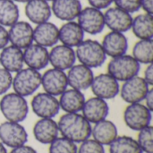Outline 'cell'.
I'll return each instance as SVG.
<instances>
[{"instance_id":"obj_1","label":"cell","mask_w":153,"mask_h":153,"mask_svg":"<svg viewBox=\"0 0 153 153\" xmlns=\"http://www.w3.org/2000/svg\"><path fill=\"white\" fill-rule=\"evenodd\" d=\"M57 126L63 137L75 143H82L91 135V123L82 115L78 113H66L63 115L57 123Z\"/></svg>"},{"instance_id":"obj_2","label":"cell","mask_w":153,"mask_h":153,"mask_svg":"<svg viewBox=\"0 0 153 153\" xmlns=\"http://www.w3.org/2000/svg\"><path fill=\"white\" fill-rule=\"evenodd\" d=\"M0 110L7 121L21 123L27 117L29 107L24 97L15 92H11L1 99Z\"/></svg>"},{"instance_id":"obj_3","label":"cell","mask_w":153,"mask_h":153,"mask_svg":"<svg viewBox=\"0 0 153 153\" xmlns=\"http://www.w3.org/2000/svg\"><path fill=\"white\" fill-rule=\"evenodd\" d=\"M76 48V58L79 59L81 64L90 68L101 66L107 59V55L102 45L97 40H82Z\"/></svg>"},{"instance_id":"obj_4","label":"cell","mask_w":153,"mask_h":153,"mask_svg":"<svg viewBox=\"0 0 153 153\" xmlns=\"http://www.w3.org/2000/svg\"><path fill=\"white\" fill-rule=\"evenodd\" d=\"M141 65L133 56L122 55L112 57L108 65V74L118 82H125L134 76L138 75Z\"/></svg>"},{"instance_id":"obj_5","label":"cell","mask_w":153,"mask_h":153,"mask_svg":"<svg viewBox=\"0 0 153 153\" xmlns=\"http://www.w3.org/2000/svg\"><path fill=\"white\" fill-rule=\"evenodd\" d=\"M41 85V74L31 68H22L13 77L12 86L15 93L28 97L33 94Z\"/></svg>"},{"instance_id":"obj_6","label":"cell","mask_w":153,"mask_h":153,"mask_svg":"<svg viewBox=\"0 0 153 153\" xmlns=\"http://www.w3.org/2000/svg\"><path fill=\"white\" fill-rule=\"evenodd\" d=\"M124 120L130 129L140 131L151 126L152 111L140 102L129 104L124 112Z\"/></svg>"},{"instance_id":"obj_7","label":"cell","mask_w":153,"mask_h":153,"mask_svg":"<svg viewBox=\"0 0 153 153\" xmlns=\"http://www.w3.org/2000/svg\"><path fill=\"white\" fill-rule=\"evenodd\" d=\"M149 86L150 85L143 77L136 75L125 81L119 92L121 98L126 103H139L144 100V98L150 90Z\"/></svg>"},{"instance_id":"obj_8","label":"cell","mask_w":153,"mask_h":153,"mask_svg":"<svg viewBox=\"0 0 153 153\" xmlns=\"http://www.w3.org/2000/svg\"><path fill=\"white\" fill-rule=\"evenodd\" d=\"M0 141L4 145L15 148L27 143L28 134L20 123L6 121L0 125Z\"/></svg>"},{"instance_id":"obj_9","label":"cell","mask_w":153,"mask_h":153,"mask_svg":"<svg viewBox=\"0 0 153 153\" xmlns=\"http://www.w3.org/2000/svg\"><path fill=\"white\" fill-rule=\"evenodd\" d=\"M78 24L84 32L91 35L100 33L105 28L104 13L97 8L92 6L82 9L78 17Z\"/></svg>"},{"instance_id":"obj_10","label":"cell","mask_w":153,"mask_h":153,"mask_svg":"<svg viewBox=\"0 0 153 153\" xmlns=\"http://www.w3.org/2000/svg\"><path fill=\"white\" fill-rule=\"evenodd\" d=\"M33 113L40 118H53L60 110L58 100L47 92L36 94L31 100Z\"/></svg>"},{"instance_id":"obj_11","label":"cell","mask_w":153,"mask_h":153,"mask_svg":"<svg viewBox=\"0 0 153 153\" xmlns=\"http://www.w3.org/2000/svg\"><path fill=\"white\" fill-rule=\"evenodd\" d=\"M91 88L96 97L105 100L116 98L120 91L118 81L108 74H100L94 76Z\"/></svg>"},{"instance_id":"obj_12","label":"cell","mask_w":153,"mask_h":153,"mask_svg":"<svg viewBox=\"0 0 153 153\" xmlns=\"http://www.w3.org/2000/svg\"><path fill=\"white\" fill-rule=\"evenodd\" d=\"M41 85L45 92L55 97L59 96L68 86L66 74L56 68L48 69L41 75Z\"/></svg>"},{"instance_id":"obj_13","label":"cell","mask_w":153,"mask_h":153,"mask_svg":"<svg viewBox=\"0 0 153 153\" xmlns=\"http://www.w3.org/2000/svg\"><path fill=\"white\" fill-rule=\"evenodd\" d=\"M104 21L105 25L112 31L124 33L131 29L133 17L131 13L116 6L108 8L105 12Z\"/></svg>"},{"instance_id":"obj_14","label":"cell","mask_w":153,"mask_h":153,"mask_svg":"<svg viewBox=\"0 0 153 153\" xmlns=\"http://www.w3.org/2000/svg\"><path fill=\"white\" fill-rule=\"evenodd\" d=\"M9 41L13 46L21 49L26 48L33 43V28L24 21H17L8 30Z\"/></svg>"},{"instance_id":"obj_15","label":"cell","mask_w":153,"mask_h":153,"mask_svg":"<svg viewBox=\"0 0 153 153\" xmlns=\"http://www.w3.org/2000/svg\"><path fill=\"white\" fill-rule=\"evenodd\" d=\"M66 76L68 85L71 86L72 89H75L81 91L90 88L94 78L91 68L82 64L74 65L71 68L68 69V74Z\"/></svg>"},{"instance_id":"obj_16","label":"cell","mask_w":153,"mask_h":153,"mask_svg":"<svg viewBox=\"0 0 153 153\" xmlns=\"http://www.w3.org/2000/svg\"><path fill=\"white\" fill-rule=\"evenodd\" d=\"M48 58L53 68L65 71L74 65L76 55L73 48L62 44L53 47L50 52H48Z\"/></svg>"},{"instance_id":"obj_17","label":"cell","mask_w":153,"mask_h":153,"mask_svg":"<svg viewBox=\"0 0 153 153\" xmlns=\"http://www.w3.org/2000/svg\"><path fill=\"white\" fill-rule=\"evenodd\" d=\"M82 111V116L90 123L95 124L107 118L109 112V107L105 100L95 96L85 100Z\"/></svg>"},{"instance_id":"obj_18","label":"cell","mask_w":153,"mask_h":153,"mask_svg":"<svg viewBox=\"0 0 153 153\" xmlns=\"http://www.w3.org/2000/svg\"><path fill=\"white\" fill-rule=\"evenodd\" d=\"M23 61L29 68L39 71L49 64L48 51L47 48L32 43L24 48Z\"/></svg>"},{"instance_id":"obj_19","label":"cell","mask_w":153,"mask_h":153,"mask_svg":"<svg viewBox=\"0 0 153 153\" xmlns=\"http://www.w3.org/2000/svg\"><path fill=\"white\" fill-rule=\"evenodd\" d=\"M107 56L111 57L125 55L128 49L127 38L122 32L110 31L105 35L101 43Z\"/></svg>"},{"instance_id":"obj_20","label":"cell","mask_w":153,"mask_h":153,"mask_svg":"<svg viewBox=\"0 0 153 153\" xmlns=\"http://www.w3.org/2000/svg\"><path fill=\"white\" fill-rule=\"evenodd\" d=\"M80 0H53L51 12L59 20L70 22L76 19L82 11Z\"/></svg>"},{"instance_id":"obj_21","label":"cell","mask_w":153,"mask_h":153,"mask_svg":"<svg viewBox=\"0 0 153 153\" xmlns=\"http://www.w3.org/2000/svg\"><path fill=\"white\" fill-rule=\"evenodd\" d=\"M33 41L45 48L55 46L58 41V28L50 22L37 24L33 29Z\"/></svg>"},{"instance_id":"obj_22","label":"cell","mask_w":153,"mask_h":153,"mask_svg":"<svg viewBox=\"0 0 153 153\" xmlns=\"http://www.w3.org/2000/svg\"><path fill=\"white\" fill-rule=\"evenodd\" d=\"M57 123L52 118H40L33 127L35 139L42 144H50L58 137Z\"/></svg>"},{"instance_id":"obj_23","label":"cell","mask_w":153,"mask_h":153,"mask_svg":"<svg viewBox=\"0 0 153 153\" xmlns=\"http://www.w3.org/2000/svg\"><path fill=\"white\" fill-rule=\"evenodd\" d=\"M25 14L32 23L39 24L50 19L51 6L46 0H29L25 4Z\"/></svg>"},{"instance_id":"obj_24","label":"cell","mask_w":153,"mask_h":153,"mask_svg":"<svg viewBox=\"0 0 153 153\" xmlns=\"http://www.w3.org/2000/svg\"><path fill=\"white\" fill-rule=\"evenodd\" d=\"M0 64L10 73L20 71L24 65L22 50L13 45L4 47L0 53Z\"/></svg>"},{"instance_id":"obj_25","label":"cell","mask_w":153,"mask_h":153,"mask_svg":"<svg viewBox=\"0 0 153 153\" xmlns=\"http://www.w3.org/2000/svg\"><path fill=\"white\" fill-rule=\"evenodd\" d=\"M84 39V31L78 22L70 21L64 23L58 29V39L63 45L74 48L77 47Z\"/></svg>"},{"instance_id":"obj_26","label":"cell","mask_w":153,"mask_h":153,"mask_svg":"<svg viewBox=\"0 0 153 153\" xmlns=\"http://www.w3.org/2000/svg\"><path fill=\"white\" fill-rule=\"evenodd\" d=\"M91 135L100 144L109 145L118 136V131L112 121L104 119L95 123L94 126L91 127Z\"/></svg>"},{"instance_id":"obj_27","label":"cell","mask_w":153,"mask_h":153,"mask_svg":"<svg viewBox=\"0 0 153 153\" xmlns=\"http://www.w3.org/2000/svg\"><path fill=\"white\" fill-rule=\"evenodd\" d=\"M60 108L66 113H78L82 111L85 102V97L81 91L75 89L65 90L58 100Z\"/></svg>"},{"instance_id":"obj_28","label":"cell","mask_w":153,"mask_h":153,"mask_svg":"<svg viewBox=\"0 0 153 153\" xmlns=\"http://www.w3.org/2000/svg\"><path fill=\"white\" fill-rule=\"evenodd\" d=\"M131 29L140 39H152L153 17L150 13H141L133 18Z\"/></svg>"},{"instance_id":"obj_29","label":"cell","mask_w":153,"mask_h":153,"mask_svg":"<svg viewBox=\"0 0 153 153\" xmlns=\"http://www.w3.org/2000/svg\"><path fill=\"white\" fill-rule=\"evenodd\" d=\"M19 7L13 0H0V24L10 27L19 20Z\"/></svg>"},{"instance_id":"obj_30","label":"cell","mask_w":153,"mask_h":153,"mask_svg":"<svg viewBox=\"0 0 153 153\" xmlns=\"http://www.w3.org/2000/svg\"><path fill=\"white\" fill-rule=\"evenodd\" d=\"M109 153H143L137 141L129 136H117L109 144Z\"/></svg>"},{"instance_id":"obj_31","label":"cell","mask_w":153,"mask_h":153,"mask_svg":"<svg viewBox=\"0 0 153 153\" xmlns=\"http://www.w3.org/2000/svg\"><path fill=\"white\" fill-rule=\"evenodd\" d=\"M133 56L140 64H152L153 59L152 39H140L137 41L133 48Z\"/></svg>"},{"instance_id":"obj_32","label":"cell","mask_w":153,"mask_h":153,"mask_svg":"<svg viewBox=\"0 0 153 153\" xmlns=\"http://www.w3.org/2000/svg\"><path fill=\"white\" fill-rule=\"evenodd\" d=\"M77 145L65 137L56 138L49 146V153H77Z\"/></svg>"},{"instance_id":"obj_33","label":"cell","mask_w":153,"mask_h":153,"mask_svg":"<svg viewBox=\"0 0 153 153\" xmlns=\"http://www.w3.org/2000/svg\"><path fill=\"white\" fill-rule=\"evenodd\" d=\"M137 143L143 152L153 153V127L152 126L140 130Z\"/></svg>"},{"instance_id":"obj_34","label":"cell","mask_w":153,"mask_h":153,"mask_svg":"<svg viewBox=\"0 0 153 153\" xmlns=\"http://www.w3.org/2000/svg\"><path fill=\"white\" fill-rule=\"evenodd\" d=\"M77 153H105V149L102 144L94 139H87L81 143Z\"/></svg>"},{"instance_id":"obj_35","label":"cell","mask_w":153,"mask_h":153,"mask_svg":"<svg viewBox=\"0 0 153 153\" xmlns=\"http://www.w3.org/2000/svg\"><path fill=\"white\" fill-rule=\"evenodd\" d=\"M117 7L129 13H133L141 8V0H113Z\"/></svg>"},{"instance_id":"obj_36","label":"cell","mask_w":153,"mask_h":153,"mask_svg":"<svg viewBox=\"0 0 153 153\" xmlns=\"http://www.w3.org/2000/svg\"><path fill=\"white\" fill-rule=\"evenodd\" d=\"M12 74L4 68H0V95L4 94L12 87Z\"/></svg>"},{"instance_id":"obj_37","label":"cell","mask_w":153,"mask_h":153,"mask_svg":"<svg viewBox=\"0 0 153 153\" xmlns=\"http://www.w3.org/2000/svg\"><path fill=\"white\" fill-rule=\"evenodd\" d=\"M91 6L97 9H106L113 3V0H88Z\"/></svg>"},{"instance_id":"obj_38","label":"cell","mask_w":153,"mask_h":153,"mask_svg":"<svg viewBox=\"0 0 153 153\" xmlns=\"http://www.w3.org/2000/svg\"><path fill=\"white\" fill-rule=\"evenodd\" d=\"M8 42H9L8 30L5 29L4 26L0 24V49H3L4 47H6Z\"/></svg>"},{"instance_id":"obj_39","label":"cell","mask_w":153,"mask_h":153,"mask_svg":"<svg viewBox=\"0 0 153 153\" xmlns=\"http://www.w3.org/2000/svg\"><path fill=\"white\" fill-rule=\"evenodd\" d=\"M145 82L150 85V86H152L153 85V65L152 64H149L145 72H144V76L143 77Z\"/></svg>"},{"instance_id":"obj_40","label":"cell","mask_w":153,"mask_h":153,"mask_svg":"<svg viewBox=\"0 0 153 153\" xmlns=\"http://www.w3.org/2000/svg\"><path fill=\"white\" fill-rule=\"evenodd\" d=\"M10 153H37V152L30 146L27 145H21L15 148H13V150L10 152Z\"/></svg>"},{"instance_id":"obj_41","label":"cell","mask_w":153,"mask_h":153,"mask_svg":"<svg viewBox=\"0 0 153 153\" xmlns=\"http://www.w3.org/2000/svg\"><path fill=\"white\" fill-rule=\"evenodd\" d=\"M141 7L146 13H153V0H141Z\"/></svg>"},{"instance_id":"obj_42","label":"cell","mask_w":153,"mask_h":153,"mask_svg":"<svg viewBox=\"0 0 153 153\" xmlns=\"http://www.w3.org/2000/svg\"><path fill=\"white\" fill-rule=\"evenodd\" d=\"M146 101V107L152 112L153 111V89H150L144 98Z\"/></svg>"},{"instance_id":"obj_43","label":"cell","mask_w":153,"mask_h":153,"mask_svg":"<svg viewBox=\"0 0 153 153\" xmlns=\"http://www.w3.org/2000/svg\"><path fill=\"white\" fill-rule=\"evenodd\" d=\"M0 153H7L5 147L4 146V144L2 143H0Z\"/></svg>"},{"instance_id":"obj_44","label":"cell","mask_w":153,"mask_h":153,"mask_svg":"<svg viewBox=\"0 0 153 153\" xmlns=\"http://www.w3.org/2000/svg\"><path fill=\"white\" fill-rule=\"evenodd\" d=\"M14 2H19V3H27L29 0H13Z\"/></svg>"},{"instance_id":"obj_45","label":"cell","mask_w":153,"mask_h":153,"mask_svg":"<svg viewBox=\"0 0 153 153\" xmlns=\"http://www.w3.org/2000/svg\"><path fill=\"white\" fill-rule=\"evenodd\" d=\"M46 1H48H48H53V0H46Z\"/></svg>"}]
</instances>
